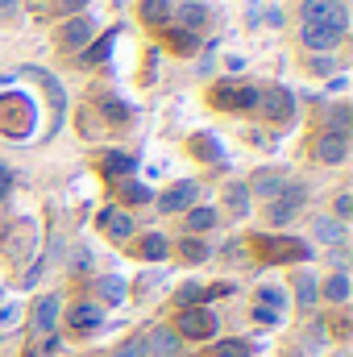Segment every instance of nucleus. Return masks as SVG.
Segmentation results:
<instances>
[{"mask_svg":"<svg viewBox=\"0 0 353 357\" xmlns=\"http://www.w3.org/2000/svg\"><path fill=\"white\" fill-rule=\"evenodd\" d=\"M299 17H303V25H329V29H337V33L350 29V13H345L341 0H303Z\"/></svg>","mask_w":353,"mask_h":357,"instance_id":"1","label":"nucleus"},{"mask_svg":"<svg viewBox=\"0 0 353 357\" xmlns=\"http://www.w3.org/2000/svg\"><path fill=\"white\" fill-rule=\"evenodd\" d=\"M303 199H308V187L303 183H287L274 199H270V225H287V220H295V212L303 208Z\"/></svg>","mask_w":353,"mask_h":357,"instance_id":"2","label":"nucleus"},{"mask_svg":"<svg viewBox=\"0 0 353 357\" xmlns=\"http://www.w3.org/2000/svg\"><path fill=\"white\" fill-rule=\"evenodd\" d=\"M179 333H187L191 341H204V337L216 333V316L204 312V307H183V316H179Z\"/></svg>","mask_w":353,"mask_h":357,"instance_id":"3","label":"nucleus"},{"mask_svg":"<svg viewBox=\"0 0 353 357\" xmlns=\"http://www.w3.org/2000/svg\"><path fill=\"white\" fill-rule=\"evenodd\" d=\"M258 108H262L270 121H291L295 112V100L287 88H270V91H258Z\"/></svg>","mask_w":353,"mask_h":357,"instance_id":"4","label":"nucleus"},{"mask_svg":"<svg viewBox=\"0 0 353 357\" xmlns=\"http://www.w3.org/2000/svg\"><path fill=\"white\" fill-rule=\"evenodd\" d=\"M195 195H200V187L183 178V183H175L167 195H158V212H187V208L195 204Z\"/></svg>","mask_w":353,"mask_h":357,"instance_id":"5","label":"nucleus"},{"mask_svg":"<svg viewBox=\"0 0 353 357\" xmlns=\"http://www.w3.org/2000/svg\"><path fill=\"white\" fill-rule=\"evenodd\" d=\"M299 38H303V46L308 50H316V54H329L345 33H337V29H329V25H303L299 29Z\"/></svg>","mask_w":353,"mask_h":357,"instance_id":"6","label":"nucleus"},{"mask_svg":"<svg viewBox=\"0 0 353 357\" xmlns=\"http://www.w3.org/2000/svg\"><path fill=\"white\" fill-rule=\"evenodd\" d=\"M316 158L329 162V167L345 162V158H350V137H341V133H320V142H316Z\"/></svg>","mask_w":353,"mask_h":357,"instance_id":"7","label":"nucleus"},{"mask_svg":"<svg viewBox=\"0 0 353 357\" xmlns=\"http://www.w3.org/2000/svg\"><path fill=\"white\" fill-rule=\"evenodd\" d=\"M142 341H146V357H175L179 354V333L175 328H150Z\"/></svg>","mask_w":353,"mask_h":357,"instance_id":"8","label":"nucleus"},{"mask_svg":"<svg viewBox=\"0 0 353 357\" xmlns=\"http://www.w3.org/2000/svg\"><path fill=\"white\" fill-rule=\"evenodd\" d=\"M287 187V171H278V167H266L254 175V183L246 187V191H254V195H262V199H274L278 191Z\"/></svg>","mask_w":353,"mask_h":357,"instance_id":"9","label":"nucleus"},{"mask_svg":"<svg viewBox=\"0 0 353 357\" xmlns=\"http://www.w3.org/2000/svg\"><path fill=\"white\" fill-rule=\"evenodd\" d=\"M258 254H262V258H295V262H303L312 250H308L303 241L287 237V241H258Z\"/></svg>","mask_w":353,"mask_h":357,"instance_id":"10","label":"nucleus"},{"mask_svg":"<svg viewBox=\"0 0 353 357\" xmlns=\"http://www.w3.org/2000/svg\"><path fill=\"white\" fill-rule=\"evenodd\" d=\"M100 229H104L112 241H125V237L133 233V216L121 212V208H104V212H100Z\"/></svg>","mask_w":353,"mask_h":357,"instance_id":"11","label":"nucleus"},{"mask_svg":"<svg viewBox=\"0 0 353 357\" xmlns=\"http://www.w3.org/2000/svg\"><path fill=\"white\" fill-rule=\"evenodd\" d=\"M91 38H96V21H91V17H75V21L63 25V46H67V50L88 46Z\"/></svg>","mask_w":353,"mask_h":357,"instance_id":"12","label":"nucleus"},{"mask_svg":"<svg viewBox=\"0 0 353 357\" xmlns=\"http://www.w3.org/2000/svg\"><path fill=\"white\" fill-rule=\"evenodd\" d=\"M59 312H63L59 295H42V299H38V307H33V328H38V333H50V328H54V320H59Z\"/></svg>","mask_w":353,"mask_h":357,"instance_id":"13","label":"nucleus"},{"mask_svg":"<svg viewBox=\"0 0 353 357\" xmlns=\"http://www.w3.org/2000/svg\"><path fill=\"white\" fill-rule=\"evenodd\" d=\"M216 104L220 108H254L258 91L254 88H216Z\"/></svg>","mask_w":353,"mask_h":357,"instance_id":"14","label":"nucleus"},{"mask_svg":"<svg viewBox=\"0 0 353 357\" xmlns=\"http://www.w3.org/2000/svg\"><path fill=\"white\" fill-rule=\"evenodd\" d=\"M312 233H316L324 245H341V241H345V225H341L337 216H316V220H312Z\"/></svg>","mask_w":353,"mask_h":357,"instance_id":"15","label":"nucleus"},{"mask_svg":"<svg viewBox=\"0 0 353 357\" xmlns=\"http://www.w3.org/2000/svg\"><path fill=\"white\" fill-rule=\"evenodd\" d=\"M254 307H258V312H266V316H274V320H278V316L287 312V295H283L278 287H262V291H258V303H254Z\"/></svg>","mask_w":353,"mask_h":357,"instance_id":"16","label":"nucleus"},{"mask_svg":"<svg viewBox=\"0 0 353 357\" xmlns=\"http://www.w3.org/2000/svg\"><path fill=\"white\" fill-rule=\"evenodd\" d=\"M175 17H179V25H183V29H191V33H195V29L208 21V8H204V4H195V0H183V4L175 8Z\"/></svg>","mask_w":353,"mask_h":357,"instance_id":"17","label":"nucleus"},{"mask_svg":"<svg viewBox=\"0 0 353 357\" xmlns=\"http://www.w3.org/2000/svg\"><path fill=\"white\" fill-rule=\"evenodd\" d=\"M100 320H104V312H100L96 303H75V307H71V328H80V333H84V328H96Z\"/></svg>","mask_w":353,"mask_h":357,"instance_id":"18","label":"nucleus"},{"mask_svg":"<svg viewBox=\"0 0 353 357\" xmlns=\"http://www.w3.org/2000/svg\"><path fill=\"white\" fill-rule=\"evenodd\" d=\"M225 199H229V212H233V216H246V212H250V191H246V183H233V187L225 191Z\"/></svg>","mask_w":353,"mask_h":357,"instance_id":"19","label":"nucleus"},{"mask_svg":"<svg viewBox=\"0 0 353 357\" xmlns=\"http://www.w3.org/2000/svg\"><path fill=\"white\" fill-rule=\"evenodd\" d=\"M324 295H329L333 303H345V299H350V278H345V270H337V274L324 282Z\"/></svg>","mask_w":353,"mask_h":357,"instance_id":"20","label":"nucleus"},{"mask_svg":"<svg viewBox=\"0 0 353 357\" xmlns=\"http://www.w3.org/2000/svg\"><path fill=\"white\" fill-rule=\"evenodd\" d=\"M212 225H216V212H212V208H191V212H187V229H191V233H204V229H212Z\"/></svg>","mask_w":353,"mask_h":357,"instance_id":"21","label":"nucleus"},{"mask_svg":"<svg viewBox=\"0 0 353 357\" xmlns=\"http://www.w3.org/2000/svg\"><path fill=\"white\" fill-rule=\"evenodd\" d=\"M142 17H146L150 25H163V21L171 17V4H167V0H142Z\"/></svg>","mask_w":353,"mask_h":357,"instance_id":"22","label":"nucleus"},{"mask_svg":"<svg viewBox=\"0 0 353 357\" xmlns=\"http://www.w3.org/2000/svg\"><path fill=\"white\" fill-rule=\"evenodd\" d=\"M191 150H195L200 158H208V162H220V158H225V154H220V146H216V142H212L208 133H200V137L191 142Z\"/></svg>","mask_w":353,"mask_h":357,"instance_id":"23","label":"nucleus"},{"mask_svg":"<svg viewBox=\"0 0 353 357\" xmlns=\"http://www.w3.org/2000/svg\"><path fill=\"white\" fill-rule=\"evenodd\" d=\"M142 258H150V262L167 258V237H163V233H150V237L142 241Z\"/></svg>","mask_w":353,"mask_h":357,"instance_id":"24","label":"nucleus"},{"mask_svg":"<svg viewBox=\"0 0 353 357\" xmlns=\"http://www.w3.org/2000/svg\"><path fill=\"white\" fill-rule=\"evenodd\" d=\"M100 295H104V303H121L125 299V282L117 274H108V278H100Z\"/></svg>","mask_w":353,"mask_h":357,"instance_id":"25","label":"nucleus"},{"mask_svg":"<svg viewBox=\"0 0 353 357\" xmlns=\"http://www.w3.org/2000/svg\"><path fill=\"white\" fill-rule=\"evenodd\" d=\"M104 171L112 178H125L133 171V158H129V154H108V158H104Z\"/></svg>","mask_w":353,"mask_h":357,"instance_id":"26","label":"nucleus"},{"mask_svg":"<svg viewBox=\"0 0 353 357\" xmlns=\"http://www.w3.org/2000/svg\"><path fill=\"white\" fill-rule=\"evenodd\" d=\"M295 291H299V303H303V307H312V303H316V295H320L312 274H299V278H295Z\"/></svg>","mask_w":353,"mask_h":357,"instance_id":"27","label":"nucleus"},{"mask_svg":"<svg viewBox=\"0 0 353 357\" xmlns=\"http://www.w3.org/2000/svg\"><path fill=\"white\" fill-rule=\"evenodd\" d=\"M350 108H345V104H337V108H333V112H329V125H333V129H329V133H341V137H350Z\"/></svg>","mask_w":353,"mask_h":357,"instance_id":"28","label":"nucleus"},{"mask_svg":"<svg viewBox=\"0 0 353 357\" xmlns=\"http://www.w3.org/2000/svg\"><path fill=\"white\" fill-rule=\"evenodd\" d=\"M216 357H254V345L250 341H220Z\"/></svg>","mask_w":353,"mask_h":357,"instance_id":"29","label":"nucleus"},{"mask_svg":"<svg viewBox=\"0 0 353 357\" xmlns=\"http://www.w3.org/2000/svg\"><path fill=\"white\" fill-rule=\"evenodd\" d=\"M121 195H125L129 204H150V191H146L142 183H133V178H121Z\"/></svg>","mask_w":353,"mask_h":357,"instance_id":"30","label":"nucleus"},{"mask_svg":"<svg viewBox=\"0 0 353 357\" xmlns=\"http://www.w3.org/2000/svg\"><path fill=\"white\" fill-rule=\"evenodd\" d=\"M179 254H183L187 262H204V258H208V245H204V241H195V237H183Z\"/></svg>","mask_w":353,"mask_h":357,"instance_id":"31","label":"nucleus"},{"mask_svg":"<svg viewBox=\"0 0 353 357\" xmlns=\"http://www.w3.org/2000/svg\"><path fill=\"white\" fill-rule=\"evenodd\" d=\"M112 42H117V33H104V38L88 50V63H104V59H108V50H112Z\"/></svg>","mask_w":353,"mask_h":357,"instance_id":"32","label":"nucleus"},{"mask_svg":"<svg viewBox=\"0 0 353 357\" xmlns=\"http://www.w3.org/2000/svg\"><path fill=\"white\" fill-rule=\"evenodd\" d=\"M171 42H175V50L179 54H191V50H195V46H200V42H195V33H191V29H179L175 38H171Z\"/></svg>","mask_w":353,"mask_h":357,"instance_id":"33","label":"nucleus"},{"mask_svg":"<svg viewBox=\"0 0 353 357\" xmlns=\"http://www.w3.org/2000/svg\"><path fill=\"white\" fill-rule=\"evenodd\" d=\"M350 212H353V195H350V191H341V195H337V220L345 225V220H350Z\"/></svg>","mask_w":353,"mask_h":357,"instance_id":"34","label":"nucleus"},{"mask_svg":"<svg viewBox=\"0 0 353 357\" xmlns=\"http://www.w3.org/2000/svg\"><path fill=\"white\" fill-rule=\"evenodd\" d=\"M117 357H146V341L137 337V341H129V345H121V354Z\"/></svg>","mask_w":353,"mask_h":357,"instance_id":"35","label":"nucleus"},{"mask_svg":"<svg viewBox=\"0 0 353 357\" xmlns=\"http://www.w3.org/2000/svg\"><path fill=\"white\" fill-rule=\"evenodd\" d=\"M333 67H337V63H333L329 54H316V59H312V71H316V75H329Z\"/></svg>","mask_w":353,"mask_h":357,"instance_id":"36","label":"nucleus"},{"mask_svg":"<svg viewBox=\"0 0 353 357\" xmlns=\"http://www.w3.org/2000/svg\"><path fill=\"white\" fill-rule=\"evenodd\" d=\"M17 13H21V0H0V21H8Z\"/></svg>","mask_w":353,"mask_h":357,"instance_id":"37","label":"nucleus"},{"mask_svg":"<svg viewBox=\"0 0 353 357\" xmlns=\"http://www.w3.org/2000/svg\"><path fill=\"white\" fill-rule=\"evenodd\" d=\"M8 187H13V171H8V167L0 162V199L8 195Z\"/></svg>","mask_w":353,"mask_h":357,"instance_id":"38","label":"nucleus"},{"mask_svg":"<svg viewBox=\"0 0 353 357\" xmlns=\"http://www.w3.org/2000/svg\"><path fill=\"white\" fill-rule=\"evenodd\" d=\"M13 320H17V303H8V307H4V312H0V324H4V328H8V324H13Z\"/></svg>","mask_w":353,"mask_h":357,"instance_id":"39","label":"nucleus"},{"mask_svg":"<svg viewBox=\"0 0 353 357\" xmlns=\"http://www.w3.org/2000/svg\"><path fill=\"white\" fill-rule=\"evenodd\" d=\"M91 266V250H80L75 254V270H88Z\"/></svg>","mask_w":353,"mask_h":357,"instance_id":"40","label":"nucleus"},{"mask_svg":"<svg viewBox=\"0 0 353 357\" xmlns=\"http://www.w3.org/2000/svg\"><path fill=\"white\" fill-rule=\"evenodd\" d=\"M195 295H200V287H195V282H187V287L179 291V299H183V303H187V299H195Z\"/></svg>","mask_w":353,"mask_h":357,"instance_id":"41","label":"nucleus"},{"mask_svg":"<svg viewBox=\"0 0 353 357\" xmlns=\"http://www.w3.org/2000/svg\"><path fill=\"white\" fill-rule=\"evenodd\" d=\"M80 4H84V0H63V8H80Z\"/></svg>","mask_w":353,"mask_h":357,"instance_id":"42","label":"nucleus"},{"mask_svg":"<svg viewBox=\"0 0 353 357\" xmlns=\"http://www.w3.org/2000/svg\"><path fill=\"white\" fill-rule=\"evenodd\" d=\"M337 357H350V354H337Z\"/></svg>","mask_w":353,"mask_h":357,"instance_id":"43","label":"nucleus"}]
</instances>
